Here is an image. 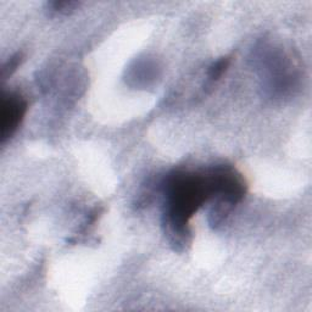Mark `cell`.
<instances>
[{
  "label": "cell",
  "instance_id": "obj_1",
  "mask_svg": "<svg viewBox=\"0 0 312 312\" xmlns=\"http://www.w3.org/2000/svg\"><path fill=\"white\" fill-rule=\"evenodd\" d=\"M165 193V225L172 238L177 237L176 243H180L188 234L189 219L215 195L212 171L206 174L174 172L167 178Z\"/></svg>",
  "mask_w": 312,
  "mask_h": 312
},
{
  "label": "cell",
  "instance_id": "obj_2",
  "mask_svg": "<svg viewBox=\"0 0 312 312\" xmlns=\"http://www.w3.org/2000/svg\"><path fill=\"white\" fill-rule=\"evenodd\" d=\"M27 112V102L17 93H9L3 98L2 122H0V137L2 142H7L14 136Z\"/></svg>",
  "mask_w": 312,
  "mask_h": 312
},
{
  "label": "cell",
  "instance_id": "obj_3",
  "mask_svg": "<svg viewBox=\"0 0 312 312\" xmlns=\"http://www.w3.org/2000/svg\"><path fill=\"white\" fill-rule=\"evenodd\" d=\"M228 65H230V59L228 58H222L218 61H216L209 70V79L212 82L218 81L221 78L222 75L225 73V71L227 70Z\"/></svg>",
  "mask_w": 312,
  "mask_h": 312
},
{
  "label": "cell",
  "instance_id": "obj_4",
  "mask_svg": "<svg viewBox=\"0 0 312 312\" xmlns=\"http://www.w3.org/2000/svg\"><path fill=\"white\" fill-rule=\"evenodd\" d=\"M77 3L75 2H53L49 3V8L52 9V11H54L56 14H64L66 15L71 13L72 10H75L77 7Z\"/></svg>",
  "mask_w": 312,
  "mask_h": 312
},
{
  "label": "cell",
  "instance_id": "obj_5",
  "mask_svg": "<svg viewBox=\"0 0 312 312\" xmlns=\"http://www.w3.org/2000/svg\"><path fill=\"white\" fill-rule=\"evenodd\" d=\"M21 64V55H16L13 56V58L10 59V61H9V64L3 68V76L9 75V72H10V75L13 73V71L16 70L17 67H19V65Z\"/></svg>",
  "mask_w": 312,
  "mask_h": 312
}]
</instances>
